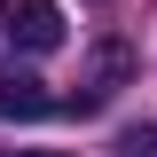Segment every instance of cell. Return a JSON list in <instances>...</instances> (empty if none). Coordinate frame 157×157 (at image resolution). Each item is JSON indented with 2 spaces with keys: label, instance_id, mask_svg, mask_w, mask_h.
<instances>
[{
  "label": "cell",
  "instance_id": "cell-1",
  "mask_svg": "<svg viewBox=\"0 0 157 157\" xmlns=\"http://www.w3.org/2000/svg\"><path fill=\"white\" fill-rule=\"evenodd\" d=\"M0 32L16 55H47V47H63V8L55 0H0Z\"/></svg>",
  "mask_w": 157,
  "mask_h": 157
},
{
  "label": "cell",
  "instance_id": "cell-2",
  "mask_svg": "<svg viewBox=\"0 0 157 157\" xmlns=\"http://www.w3.org/2000/svg\"><path fill=\"white\" fill-rule=\"evenodd\" d=\"M126 78H134V47H126V39H94V55H86V71H78V94H71V102H78V118L102 110Z\"/></svg>",
  "mask_w": 157,
  "mask_h": 157
},
{
  "label": "cell",
  "instance_id": "cell-3",
  "mask_svg": "<svg viewBox=\"0 0 157 157\" xmlns=\"http://www.w3.org/2000/svg\"><path fill=\"white\" fill-rule=\"evenodd\" d=\"M47 110H55V94L32 71H0V118H47Z\"/></svg>",
  "mask_w": 157,
  "mask_h": 157
},
{
  "label": "cell",
  "instance_id": "cell-4",
  "mask_svg": "<svg viewBox=\"0 0 157 157\" xmlns=\"http://www.w3.org/2000/svg\"><path fill=\"white\" fill-rule=\"evenodd\" d=\"M118 157H157V118L149 126H126V134H118Z\"/></svg>",
  "mask_w": 157,
  "mask_h": 157
},
{
  "label": "cell",
  "instance_id": "cell-5",
  "mask_svg": "<svg viewBox=\"0 0 157 157\" xmlns=\"http://www.w3.org/2000/svg\"><path fill=\"white\" fill-rule=\"evenodd\" d=\"M16 157H63V149H16Z\"/></svg>",
  "mask_w": 157,
  "mask_h": 157
}]
</instances>
